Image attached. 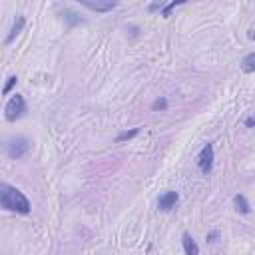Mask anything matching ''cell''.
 <instances>
[{
  "label": "cell",
  "mask_w": 255,
  "mask_h": 255,
  "mask_svg": "<svg viewBox=\"0 0 255 255\" xmlns=\"http://www.w3.org/2000/svg\"><path fill=\"white\" fill-rule=\"evenodd\" d=\"M0 205L6 211H16L20 215H28L32 211L30 200L22 194L20 189L8 185V183H0Z\"/></svg>",
  "instance_id": "1"
},
{
  "label": "cell",
  "mask_w": 255,
  "mask_h": 255,
  "mask_svg": "<svg viewBox=\"0 0 255 255\" xmlns=\"http://www.w3.org/2000/svg\"><path fill=\"white\" fill-rule=\"evenodd\" d=\"M26 114H28V104L24 100V96L22 94H14L12 98L6 102V106H4V118L8 122H16V120L24 118Z\"/></svg>",
  "instance_id": "2"
},
{
  "label": "cell",
  "mask_w": 255,
  "mask_h": 255,
  "mask_svg": "<svg viewBox=\"0 0 255 255\" xmlns=\"http://www.w3.org/2000/svg\"><path fill=\"white\" fill-rule=\"evenodd\" d=\"M30 148H32V144H30V140L24 138V136H16V138H10V140L6 142V153H8L12 159H22V157L30 152Z\"/></svg>",
  "instance_id": "3"
},
{
  "label": "cell",
  "mask_w": 255,
  "mask_h": 255,
  "mask_svg": "<svg viewBox=\"0 0 255 255\" xmlns=\"http://www.w3.org/2000/svg\"><path fill=\"white\" fill-rule=\"evenodd\" d=\"M213 157H215V153H213V144L207 142V144L202 148L200 155H198V168L202 170L204 176H209V174H211V170H213Z\"/></svg>",
  "instance_id": "4"
},
{
  "label": "cell",
  "mask_w": 255,
  "mask_h": 255,
  "mask_svg": "<svg viewBox=\"0 0 255 255\" xmlns=\"http://www.w3.org/2000/svg\"><path fill=\"white\" fill-rule=\"evenodd\" d=\"M178 200H179L178 191H174V189H168V191H164V194L159 196V200H157V207L162 209V211H172V209L176 207Z\"/></svg>",
  "instance_id": "5"
},
{
  "label": "cell",
  "mask_w": 255,
  "mask_h": 255,
  "mask_svg": "<svg viewBox=\"0 0 255 255\" xmlns=\"http://www.w3.org/2000/svg\"><path fill=\"white\" fill-rule=\"evenodd\" d=\"M82 6H86L94 12H110L118 6V2H110V0L108 2H90V0H82Z\"/></svg>",
  "instance_id": "6"
},
{
  "label": "cell",
  "mask_w": 255,
  "mask_h": 255,
  "mask_svg": "<svg viewBox=\"0 0 255 255\" xmlns=\"http://www.w3.org/2000/svg\"><path fill=\"white\" fill-rule=\"evenodd\" d=\"M181 245H183L185 255H200V245L196 243V239L191 237L187 231L181 235Z\"/></svg>",
  "instance_id": "7"
},
{
  "label": "cell",
  "mask_w": 255,
  "mask_h": 255,
  "mask_svg": "<svg viewBox=\"0 0 255 255\" xmlns=\"http://www.w3.org/2000/svg\"><path fill=\"white\" fill-rule=\"evenodd\" d=\"M233 205H235V211L241 213V215L251 213V205H249V202H247V198H245L243 194H237V196L233 198Z\"/></svg>",
  "instance_id": "8"
},
{
  "label": "cell",
  "mask_w": 255,
  "mask_h": 255,
  "mask_svg": "<svg viewBox=\"0 0 255 255\" xmlns=\"http://www.w3.org/2000/svg\"><path fill=\"white\" fill-rule=\"evenodd\" d=\"M24 24H26V18H24V16H18V18H16V22H14V26H12V30H10V34H8V36H6V40H4L6 44H10V42H12V40L20 34L22 28H24Z\"/></svg>",
  "instance_id": "9"
},
{
  "label": "cell",
  "mask_w": 255,
  "mask_h": 255,
  "mask_svg": "<svg viewBox=\"0 0 255 255\" xmlns=\"http://www.w3.org/2000/svg\"><path fill=\"white\" fill-rule=\"evenodd\" d=\"M241 72H245V74H253L255 72V52H249L243 60H241Z\"/></svg>",
  "instance_id": "10"
},
{
  "label": "cell",
  "mask_w": 255,
  "mask_h": 255,
  "mask_svg": "<svg viewBox=\"0 0 255 255\" xmlns=\"http://www.w3.org/2000/svg\"><path fill=\"white\" fill-rule=\"evenodd\" d=\"M62 16H64V20H66V24H68V28H74L76 24H82L84 20L76 14V12H72L70 8H64V12H62Z\"/></svg>",
  "instance_id": "11"
},
{
  "label": "cell",
  "mask_w": 255,
  "mask_h": 255,
  "mask_svg": "<svg viewBox=\"0 0 255 255\" xmlns=\"http://www.w3.org/2000/svg\"><path fill=\"white\" fill-rule=\"evenodd\" d=\"M140 134V128H134V130H130V132H120L118 136H116V144H122V142H126V140H132V138H136Z\"/></svg>",
  "instance_id": "12"
},
{
  "label": "cell",
  "mask_w": 255,
  "mask_h": 255,
  "mask_svg": "<svg viewBox=\"0 0 255 255\" xmlns=\"http://www.w3.org/2000/svg\"><path fill=\"white\" fill-rule=\"evenodd\" d=\"M179 4H183V0H174V2H170L168 6H164V10H162V16H164V18H168V16H170V12H172L176 6H179Z\"/></svg>",
  "instance_id": "13"
},
{
  "label": "cell",
  "mask_w": 255,
  "mask_h": 255,
  "mask_svg": "<svg viewBox=\"0 0 255 255\" xmlns=\"http://www.w3.org/2000/svg\"><path fill=\"white\" fill-rule=\"evenodd\" d=\"M16 82H18V78H16V76H10V78H8V82H6V86H4V90H2V94H4V96H8V94H10V90L16 86Z\"/></svg>",
  "instance_id": "14"
},
{
  "label": "cell",
  "mask_w": 255,
  "mask_h": 255,
  "mask_svg": "<svg viewBox=\"0 0 255 255\" xmlns=\"http://www.w3.org/2000/svg\"><path fill=\"white\" fill-rule=\"evenodd\" d=\"M166 108H168V100H166V98H159V100H155V102L152 104V110H155V112H157V110H166Z\"/></svg>",
  "instance_id": "15"
},
{
  "label": "cell",
  "mask_w": 255,
  "mask_h": 255,
  "mask_svg": "<svg viewBox=\"0 0 255 255\" xmlns=\"http://www.w3.org/2000/svg\"><path fill=\"white\" fill-rule=\"evenodd\" d=\"M155 10L162 12V10H164V4H162V2H153V4H150V12H155Z\"/></svg>",
  "instance_id": "16"
},
{
  "label": "cell",
  "mask_w": 255,
  "mask_h": 255,
  "mask_svg": "<svg viewBox=\"0 0 255 255\" xmlns=\"http://www.w3.org/2000/svg\"><path fill=\"white\" fill-rule=\"evenodd\" d=\"M217 237H219V231H211V233L207 235V241L213 243V241H217Z\"/></svg>",
  "instance_id": "17"
},
{
  "label": "cell",
  "mask_w": 255,
  "mask_h": 255,
  "mask_svg": "<svg viewBox=\"0 0 255 255\" xmlns=\"http://www.w3.org/2000/svg\"><path fill=\"white\" fill-rule=\"evenodd\" d=\"M245 126H247V128H255V118H251V116H249V118L245 120Z\"/></svg>",
  "instance_id": "18"
},
{
  "label": "cell",
  "mask_w": 255,
  "mask_h": 255,
  "mask_svg": "<svg viewBox=\"0 0 255 255\" xmlns=\"http://www.w3.org/2000/svg\"><path fill=\"white\" fill-rule=\"evenodd\" d=\"M247 38H249V40H255V30H247Z\"/></svg>",
  "instance_id": "19"
}]
</instances>
